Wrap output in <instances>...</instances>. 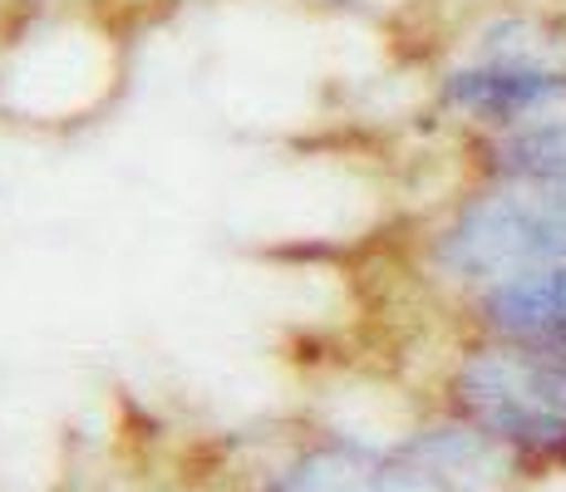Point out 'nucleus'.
Masks as SVG:
<instances>
[{"mask_svg": "<svg viewBox=\"0 0 566 492\" xmlns=\"http://www.w3.org/2000/svg\"><path fill=\"white\" fill-rule=\"evenodd\" d=\"M483 311L507 341L566 345V261L493 281Z\"/></svg>", "mask_w": 566, "mask_h": 492, "instance_id": "f03ea898", "label": "nucleus"}, {"mask_svg": "<svg viewBox=\"0 0 566 492\" xmlns=\"http://www.w3.org/2000/svg\"><path fill=\"white\" fill-rule=\"evenodd\" d=\"M463 409L507 453L566 463V345H522L473 355L459 379Z\"/></svg>", "mask_w": 566, "mask_h": 492, "instance_id": "f257e3e1", "label": "nucleus"}]
</instances>
